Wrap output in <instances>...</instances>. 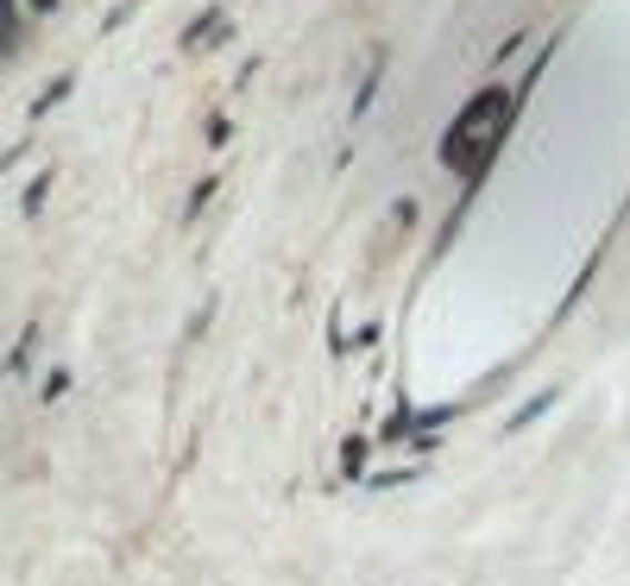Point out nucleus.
<instances>
[{"mask_svg": "<svg viewBox=\"0 0 630 586\" xmlns=\"http://www.w3.org/2000/svg\"><path fill=\"white\" fill-rule=\"evenodd\" d=\"M221 39H227V20H221V13H202V20L183 32V51H202V44H221Z\"/></svg>", "mask_w": 630, "mask_h": 586, "instance_id": "2", "label": "nucleus"}, {"mask_svg": "<svg viewBox=\"0 0 630 586\" xmlns=\"http://www.w3.org/2000/svg\"><path fill=\"white\" fill-rule=\"evenodd\" d=\"M32 13H58V0H32Z\"/></svg>", "mask_w": 630, "mask_h": 586, "instance_id": "8", "label": "nucleus"}, {"mask_svg": "<svg viewBox=\"0 0 630 586\" xmlns=\"http://www.w3.org/2000/svg\"><path fill=\"white\" fill-rule=\"evenodd\" d=\"M221 190V176H202L196 190H190V215H202V209H209V195Z\"/></svg>", "mask_w": 630, "mask_h": 586, "instance_id": "7", "label": "nucleus"}, {"mask_svg": "<svg viewBox=\"0 0 630 586\" xmlns=\"http://www.w3.org/2000/svg\"><path fill=\"white\" fill-rule=\"evenodd\" d=\"M63 95H70V77H58V82H51V89H44V95L32 101V114H51V108H58Z\"/></svg>", "mask_w": 630, "mask_h": 586, "instance_id": "6", "label": "nucleus"}, {"mask_svg": "<svg viewBox=\"0 0 630 586\" xmlns=\"http://www.w3.org/2000/svg\"><path fill=\"white\" fill-rule=\"evenodd\" d=\"M13 44H20V7L0 0V51H13Z\"/></svg>", "mask_w": 630, "mask_h": 586, "instance_id": "4", "label": "nucleus"}, {"mask_svg": "<svg viewBox=\"0 0 630 586\" xmlns=\"http://www.w3.org/2000/svg\"><path fill=\"white\" fill-rule=\"evenodd\" d=\"M378 82H385V58L366 70V82H359V95H354V120H366V108H373V95H378Z\"/></svg>", "mask_w": 630, "mask_h": 586, "instance_id": "3", "label": "nucleus"}, {"mask_svg": "<svg viewBox=\"0 0 630 586\" xmlns=\"http://www.w3.org/2000/svg\"><path fill=\"white\" fill-rule=\"evenodd\" d=\"M44 195H51V171L26 183V215H39V209H44Z\"/></svg>", "mask_w": 630, "mask_h": 586, "instance_id": "5", "label": "nucleus"}, {"mask_svg": "<svg viewBox=\"0 0 630 586\" xmlns=\"http://www.w3.org/2000/svg\"><path fill=\"white\" fill-rule=\"evenodd\" d=\"M511 127H517V95H505V89H479V95L460 108V120L448 127V139H441V164H448L460 183H479Z\"/></svg>", "mask_w": 630, "mask_h": 586, "instance_id": "1", "label": "nucleus"}]
</instances>
